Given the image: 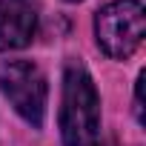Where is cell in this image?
Segmentation results:
<instances>
[{
    "mask_svg": "<svg viewBox=\"0 0 146 146\" xmlns=\"http://www.w3.org/2000/svg\"><path fill=\"white\" fill-rule=\"evenodd\" d=\"M0 92L26 123H32L35 129L43 126L49 86H46L43 72L32 60H3L0 63Z\"/></svg>",
    "mask_w": 146,
    "mask_h": 146,
    "instance_id": "3",
    "label": "cell"
},
{
    "mask_svg": "<svg viewBox=\"0 0 146 146\" xmlns=\"http://www.w3.org/2000/svg\"><path fill=\"white\" fill-rule=\"evenodd\" d=\"M143 32H146V15L140 0H115L103 6L95 17L98 43L115 60L132 57L143 43Z\"/></svg>",
    "mask_w": 146,
    "mask_h": 146,
    "instance_id": "2",
    "label": "cell"
},
{
    "mask_svg": "<svg viewBox=\"0 0 146 146\" xmlns=\"http://www.w3.org/2000/svg\"><path fill=\"white\" fill-rule=\"evenodd\" d=\"M37 6L32 0H0V52L23 49L35 40Z\"/></svg>",
    "mask_w": 146,
    "mask_h": 146,
    "instance_id": "4",
    "label": "cell"
},
{
    "mask_svg": "<svg viewBox=\"0 0 146 146\" xmlns=\"http://www.w3.org/2000/svg\"><path fill=\"white\" fill-rule=\"evenodd\" d=\"M140 92H143V75L137 78V86H135V115H137V120L143 123V106H140Z\"/></svg>",
    "mask_w": 146,
    "mask_h": 146,
    "instance_id": "5",
    "label": "cell"
},
{
    "mask_svg": "<svg viewBox=\"0 0 146 146\" xmlns=\"http://www.w3.org/2000/svg\"><path fill=\"white\" fill-rule=\"evenodd\" d=\"M60 137L63 146H98L100 137V98L80 63H69L63 72Z\"/></svg>",
    "mask_w": 146,
    "mask_h": 146,
    "instance_id": "1",
    "label": "cell"
},
{
    "mask_svg": "<svg viewBox=\"0 0 146 146\" xmlns=\"http://www.w3.org/2000/svg\"><path fill=\"white\" fill-rule=\"evenodd\" d=\"M69 3H78V0H69Z\"/></svg>",
    "mask_w": 146,
    "mask_h": 146,
    "instance_id": "6",
    "label": "cell"
}]
</instances>
